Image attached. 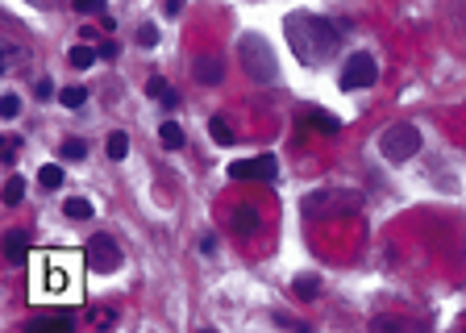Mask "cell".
Returning <instances> with one entry per match:
<instances>
[{"label":"cell","instance_id":"8","mask_svg":"<svg viewBox=\"0 0 466 333\" xmlns=\"http://www.w3.org/2000/svg\"><path fill=\"white\" fill-rule=\"evenodd\" d=\"M196 80H200V84H208V88H213V84H221V80H225V63H221L217 54L196 58Z\"/></svg>","mask_w":466,"mask_h":333},{"label":"cell","instance_id":"7","mask_svg":"<svg viewBox=\"0 0 466 333\" xmlns=\"http://www.w3.org/2000/svg\"><path fill=\"white\" fill-rule=\"evenodd\" d=\"M279 175V163L271 154L263 158H241V163H229V180H275Z\"/></svg>","mask_w":466,"mask_h":333},{"label":"cell","instance_id":"13","mask_svg":"<svg viewBox=\"0 0 466 333\" xmlns=\"http://www.w3.org/2000/svg\"><path fill=\"white\" fill-rule=\"evenodd\" d=\"M304 121H308V125H317V130L329 134V138L341 130V121H337V117H329V113H321V108H308V113H304Z\"/></svg>","mask_w":466,"mask_h":333},{"label":"cell","instance_id":"15","mask_svg":"<svg viewBox=\"0 0 466 333\" xmlns=\"http://www.w3.org/2000/svg\"><path fill=\"white\" fill-rule=\"evenodd\" d=\"M158 142L167 146V150H180V146H184V130H180L175 121H163V125H158Z\"/></svg>","mask_w":466,"mask_h":333},{"label":"cell","instance_id":"14","mask_svg":"<svg viewBox=\"0 0 466 333\" xmlns=\"http://www.w3.org/2000/svg\"><path fill=\"white\" fill-rule=\"evenodd\" d=\"M63 213H67L71 221H88V217H92V200H84V196H71V200H63Z\"/></svg>","mask_w":466,"mask_h":333},{"label":"cell","instance_id":"3","mask_svg":"<svg viewBox=\"0 0 466 333\" xmlns=\"http://www.w3.org/2000/svg\"><path fill=\"white\" fill-rule=\"evenodd\" d=\"M237 58H241V67H246L250 80H258V84H275V80H279L275 54H271V46H267L263 34H241V38H237Z\"/></svg>","mask_w":466,"mask_h":333},{"label":"cell","instance_id":"23","mask_svg":"<svg viewBox=\"0 0 466 333\" xmlns=\"http://www.w3.org/2000/svg\"><path fill=\"white\" fill-rule=\"evenodd\" d=\"M17 113H21V100H17L13 92H8V96H0V117H4V121H13Z\"/></svg>","mask_w":466,"mask_h":333},{"label":"cell","instance_id":"16","mask_svg":"<svg viewBox=\"0 0 466 333\" xmlns=\"http://www.w3.org/2000/svg\"><path fill=\"white\" fill-rule=\"evenodd\" d=\"M38 184H42L46 191H58V188H63V167H54V163H46V167L38 171Z\"/></svg>","mask_w":466,"mask_h":333},{"label":"cell","instance_id":"21","mask_svg":"<svg viewBox=\"0 0 466 333\" xmlns=\"http://www.w3.org/2000/svg\"><path fill=\"white\" fill-rule=\"evenodd\" d=\"M84 100H88L84 88H63V92H58V104H67V108H80Z\"/></svg>","mask_w":466,"mask_h":333},{"label":"cell","instance_id":"29","mask_svg":"<svg viewBox=\"0 0 466 333\" xmlns=\"http://www.w3.org/2000/svg\"><path fill=\"white\" fill-rule=\"evenodd\" d=\"M13 63H17V46H13V42H4V67H13Z\"/></svg>","mask_w":466,"mask_h":333},{"label":"cell","instance_id":"18","mask_svg":"<svg viewBox=\"0 0 466 333\" xmlns=\"http://www.w3.org/2000/svg\"><path fill=\"white\" fill-rule=\"evenodd\" d=\"M208 130H213V142H217V146H229L233 142L229 121H225V117H213V121H208Z\"/></svg>","mask_w":466,"mask_h":333},{"label":"cell","instance_id":"27","mask_svg":"<svg viewBox=\"0 0 466 333\" xmlns=\"http://www.w3.org/2000/svg\"><path fill=\"white\" fill-rule=\"evenodd\" d=\"M71 4H75V8H80V13H96V8H100V4H104V0H71Z\"/></svg>","mask_w":466,"mask_h":333},{"label":"cell","instance_id":"1","mask_svg":"<svg viewBox=\"0 0 466 333\" xmlns=\"http://www.w3.org/2000/svg\"><path fill=\"white\" fill-rule=\"evenodd\" d=\"M287 42H291V50L300 54V63L321 67L329 54L337 50L341 34L333 30V21H325V17L300 13V17H287Z\"/></svg>","mask_w":466,"mask_h":333},{"label":"cell","instance_id":"9","mask_svg":"<svg viewBox=\"0 0 466 333\" xmlns=\"http://www.w3.org/2000/svg\"><path fill=\"white\" fill-rule=\"evenodd\" d=\"M4 258L8 263H25L30 258V234L25 230H8L4 234Z\"/></svg>","mask_w":466,"mask_h":333},{"label":"cell","instance_id":"6","mask_svg":"<svg viewBox=\"0 0 466 333\" xmlns=\"http://www.w3.org/2000/svg\"><path fill=\"white\" fill-rule=\"evenodd\" d=\"M374 80H379V67H374L371 54H350V63L341 67V88H346V92L371 88Z\"/></svg>","mask_w":466,"mask_h":333},{"label":"cell","instance_id":"5","mask_svg":"<svg viewBox=\"0 0 466 333\" xmlns=\"http://www.w3.org/2000/svg\"><path fill=\"white\" fill-rule=\"evenodd\" d=\"M84 258H88V267L100 271V275H113L125 258H121V246L108 238V234H92L88 238V250H84Z\"/></svg>","mask_w":466,"mask_h":333},{"label":"cell","instance_id":"22","mask_svg":"<svg viewBox=\"0 0 466 333\" xmlns=\"http://www.w3.org/2000/svg\"><path fill=\"white\" fill-rule=\"evenodd\" d=\"M38 325H46V329H71L75 317H71V313H50L46 321H38Z\"/></svg>","mask_w":466,"mask_h":333},{"label":"cell","instance_id":"25","mask_svg":"<svg viewBox=\"0 0 466 333\" xmlns=\"http://www.w3.org/2000/svg\"><path fill=\"white\" fill-rule=\"evenodd\" d=\"M138 42H141V46H158V30H154V25H141Z\"/></svg>","mask_w":466,"mask_h":333},{"label":"cell","instance_id":"28","mask_svg":"<svg viewBox=\"0 0 466 333\" xmlns=\"http://www.w3.org/2000/svg\"><path fill=\"white\" fill-rule=\"evenodd\" d=\"M117 54H121L117 42H104V46H100V58H117Z\"/></svg>","mask_w":466,"mask_h":333},{"label":"cell","instance_id":"19","mask_svg":"<svg viewBox=\"0 0 466 333\" xmlns=\"http://www.w3.org/2000/svg\"><path fill=\"white\" fill-rule=\"evenodd\" d=\"M21 196H25V180L13 175V180L4 184V204H21Z\"/></svg>","mask_w":466,"mask_h":333},{"label":"cell","instance_id":"12","mask_svg":"<svg viewBox=\"0 0 466 333\" xmlns=\"http://www.w3.org/2000/svg\"><path fill=\"white\" fill-rule=\"evenodd\" d=\"M291 291H296V300H317V296H321V279H317V275H296V279H291Z\"/></svg>","mask_w":466,"mask_h":333},{"label":"cell","instance_id":"20","mask_svg":"<svg viewBox=\"0 0 466 333\" xmlns=\"http://www.w3.org/2000/svg\"><path fill=\"white\" fill-rule=\"evenodd\" d=\"M67 58H71V67H92V63H96V50L92 46H71V54H67Z\"/></svg>","mask_w":466,"mask_h":333},{"label":"cell","instance_id":"17","mask_svg":"<svg viewBox=\"0 0 466 333\" xmlns=\"http://www.w3.org/2000/svg\"><path fill=\"white\" fill-rule=\"evenodd\" d=\"M104 150H108V158H125V154H130V134H121V130L108 134V146H104Z\"/></svg>","mask_w":466,"mask_h":333},{"label":"cell","instance_id":"4","mask_svg":"<svg viewBox=\"0 0 466 333\" xmlns=\"http://www.w3.org/2000/svg\"><path fill=\"white\" fill-rule=\"evenodd\" d=\"M379 150H383V158L404 163V158H413L420 150V130L417 125H391V130L379 138Z\"/></svg>","mask_w":466,"mask_h":333},{"label":"cell","instance_id":"26","mask_svg":"<svg viewBox=\"0 0 466 333\" xmlns=\"http://www.w3.org/2000/svg\"><path fill=\"white\" fill-rule=\"evenodd\" d=\"M34 92H38V100H50V96H54V84H50V80H38Z\"/></svg>","mask_w":466,"mask_h":333},{"label":"cell","instance_id":"11","mask_svg":"<svg viewBox=\"0 0 466 333\" xmlns=\"http://www.w3.org/2000/svg\"><path fill=\"white\" fill-rule=\"evenodd\" d=\"M233 230H237V234H246V238H250V234H258V213H254L250 204L233 208Z\"/></svg>","mask_w":466,"mask_h":333},{"label":"cell","instance_id":"2","mask_svg":"<svg viewBox=\"0 0 466 333\" xmlns=\"http://www.w3.org/2000/svg\"><path fill=\"white\" fill-rule=\"evenodd\" d=\"M34 291L46 296V300L80 296V258L75 254H63V250L42 254L38 258V275H34Z\"/></svg>","mask_w":466,"mask_h":333},{"label":"cell","instance_id":"10","mask_svg":"<svg viewBox=\"0 0 466 333\" xmlns=\"http://www.w3.org/2000/svg\"><path fill=\"white\" fill-rule=\"evenodd\" d=\"M146 92L154 96L158 104H167V108H175V104H180V96H175V88H171V84H167L163 75H150V80H146Z\"/></svg>","mask_w":466,"mask_h":333},{"label":"cell","instance_id":"24","mask_svg":"<svg viewBox=\"0 0 466 333\" xmlns=\"http://www.w3.org/2000/svg\"><path fill=\"white\" fill-rule=\"evenodd\" d=\"M84 154H88V142H80V138L63 142V158H84Z\"/></svg>","mask_w":466,"mask_h":333}]
</instances>
